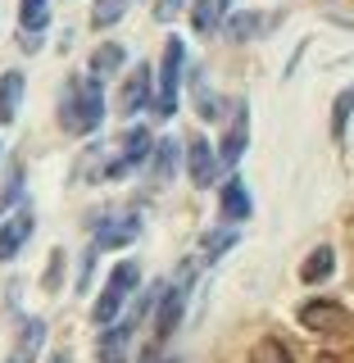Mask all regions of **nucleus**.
Segmentation results:
<instances>
[{
  "label": "nucleus",
  "instance_id": "nucleus-21",
  "mask_svg": "<svg viewBox=\"0 0 354 363\" xmlns=\"http://www.w3.org/2000/svg\"><path fill=\"white\" fill-rule=\"evenodd\" d=\"M250 363H295V359H291V350L282 345L277 336H264L255 350H250Z\"/></svg>",
  "mask_w": 354,
  "mask_h": 363
},
{
  "label": "nucleus",
  "instance_id": "nucleus-22",
  "mask_svg": "<svg viewBox=\"0 0 354 363\" xmlns=\"http://www.w3.org/2000/svg\"><path fill=\"white\" fill-rule=\"evenodd\" d=\"M350 113H354V86H345L336 96V105H332V136L341 141L345 136V128H350Z\"/></svg>",
  "mask_w": 354,
  "mask_h": 363
},
{
  "label": "nucleus",
  "instance_id": "nucleus-25",
  "mask_svg": "<svg viewBox=\"0 0 354 363\" xmlns=\"http://www.w3.org/2000/svg\"><path fill=\"white\" fill-rule=\"evenodd\" d=\"M182 5H187V0H155V18H159V23H173Z\"/></svg>",
  "mask_w": 354,
  "mask_h": 363
},
{
  "label": "nucleus",
  "instance_id": "nucleus-18",
  "mask_svg": "<svg viewBox=\"0 0 354 363\" xmlns=\"http://www.w3.org/2000/svg\"><path fill=\"white\" fill-rule=\"evenodd\" d=\"M332 272H336V255H332V250H327V245H318L314 255L304 259L300 277H304V281H327V277H332Z\"/></svg>",
  "mask_w": 354,
  "mask_h": 363
},
{
  "label": "nucleus",
  "instance_id": "nucleus-20",
  "mask_svg": "<svg viewBox=\"0 0 354 363\" xmlns=\"http://www.w3.org/2000/svg\"><path fill=\"white\" fill-rule=\"evenodd\" d=\"M123 60H128L123 45H100V50L91 55V73H96V77H114L123 68Z\"/></svg>",
  "mask_w": 354,
  "mask_h": 363
},
{
  "label": "nucleus",
  "instance_id": "nucleus-16",
  "mask_svg": "<svg viewBox=\"0 0 354 363\" xmlns=\"http://www.w3.org/2000/svg\"><path fill=\"white\" fill-rule=\"evenodd\" d=\"M18 105H23V73L9 68V73L0 77V123H5V128L18 118Z\"/></svg>",
  "mask_w": 354,
  "mask_h": 363
},
{
  "label": "nucleus",
  "instance_id": "nucleus-15",
  "mask_svg": "<svg viewBox=\"0 0 354 363\" xmlns=\"http://www.w3.org/2000/svg\"><path fill=\"white\" fill-rule=\"evenodd\" d=\"M227 9H232V0H196V5H191V28H196L200 37H214L227 23Z\"/></svg>",
  "mask_w": 354,
  "mask_h": 363
},
{
  "label": "nucleus",
  "instance_id": "nucleus-3",
  "mask_svg": "<svg viewBox=\"0 0 354 363\" xmlns=\"http://www.w3.org/2000/svg\"><path fill=\"white\" fill-rule=\"evenodd\" d=\"M159 291L164 286H150L145 291V300L136 304V309L123 318V323H109L105 332H100V345H96V354H100V363H128V345H132V336H136V327H141V318L159 304Z\"/></svg>",
  "mask_w": 354,
  "mask_h": 363
},
{
  "label": "nucleus",
  "instance_id": "nucleus-17",
  "mask_svg": "<svg viewBox=\"0 0 354 363\" xmlns=\"http://www.w3.org/2000/svg\"><path fill=\"white\" fill-rule=\"evenodd\" d=\"M18 23H23L28 37H41V32L50 28V5H45V0H23V5H18Z\"/></svg>",
  "mask_w": 354,
  "mask_h": 363
},
{
  "label": "nucleus",
  "instance_id": "nucleus-24",
  "mask_svg": "<svg viewBox=\"0 0 354 363\" xmlns=\"http://www.w3.org/2000/svg\"><path fill=\"white\" fill-rule=\"evenodd\" d=\"M196 105H200V118H223V100L209 96V82H204V73H196Z\"/></svg>",
  "mask_w": 354,
  "mask_h": 363
},
{
  "label": "nucleus",
  "instance_id": "nucleus-9",
  "mask_svg": "<svg viewBox=\"0 0 354 363\" xmlns=\"http://www.w3.org/2000/svg\"><path fill=\"white\" fill-rule=\"evenodd\" d=\"M155 100V77H150V68H132L128 73V86H123V100H118V109L128 113V118H136V113H141L145 105H150Z\"/></svg>",
  "mask_w": 354,
  "mask_h": 363
},
{
  "label": "nucleus",
  "instance_id": "nucleus-26",
  "mask_svg": "<svg viewBox=\"0 0 354 363\" xmlns=\"http://www.w3.org/2000/svg\"><path fill=\"white\" fill-rule=\"evenodd\" d=\"M50 363H73V354H68V350H60V354H55Z\"/></svg>",
  "mask_w": 354,
  "mask_h": 363
},
{
  "label": "nucleus",
  "instance_id": "nucleus-14",
  "mask_svg": "<svg viewBox=\"0 0 354 363\" xmlns=\"http://www.w3.org/2000/svg\"><path fill=\"white\" fill-rule=\"evenodd\" d=\"M187 164H191V182H196V186H214L219 164H214V150H209L204 136H191L187 141Z\"/></svg>",
  "mask_w": 354,
  "mask_h": 363
},
{
  "label": "nucleus",
  "instance_id": "nucleus-13",
  "mask_svg": "<svg viewBox=\"0 0 354 363\" xmlns=\"http://www.w3.org/2000/svg\"><path fill=\"white\" fill-rule=\"evenodd\" d=\"M245 141H250V105H236V109H232V128H227L223 145H219V150H223V164H227V168H232L236 159L245 155Z\"/></svg>",
  "mask_w": 354,
  "mask_h": 363
},
{
  "label": "nucleus",
  "instance_id": "nucleus-27",
  "mask_svg": "<svg viewBox=\"0 0 354 363\" xmlns=\"http://www.w3.org/2000/svg\"><path fill=\"white\" fill-rule=\"evenodd\" d=\"M159 363H168V359H159Z\"/></svg>",
  "mask_w": 354,
  "mask_h": 363
},
{
  "label": "nucleus",
  "instance_id": "nucleus-4",
  "mask_svg": "<svg viewBox=\"0 0 354 363\" xmlns=\"http://www.w3.org/2000/svg\"><path fill=\"white\" fill-rule=\"evenodd\" d=\"M136 281H141V264H136V259H123V264H114L105 291H100V300L91 304V318H96V323H114V318H118V309L128 304V295H132Z\"/></svg>",
  "mask_w": 354,
  "mask_h": 363
},
{
  "label": "nucleus",
  "instance_id": "nucleus-5",
  "mask_svg": "<svg viewBox=\"0 0 354 363\" xmlns=\"http://www.w3.org/2000/svg\"><path fill=\"white\" fill-rule=\"evenodd\" d=\"M141 236V213L123 209V213H105L96 227V250H123Z\"/></svg>",
  "mask_w": 354,
  "mask_h": 363
},
{
  "label": "nucleus",
  "instance_id": "nucleus-7",
  "mask_svg": "<svg viewBox=\"0 0 354 363\" xmlns=\"http://www.w3.org/2000/svg\"><path fill=\"white\" fill-rule=\"evenodd\" d=\"M32 227H37V213H32V204H23L18 213H9L5 223H0V264H9V259L23 250V241L32 236Z\"/></svg>",
  "mask_w": 354,
  "mask_h": 363
},
{
  "label": "nucleus",
  "instance_id": "nucleus-19",
  "mask_svg": "<svg viewBox=\"0 0 354 363\" xmlns=\"http://www.w3.org/2000/svg\"><path fill=\"white\" fill-rule=\"evenodd\" d=\"M150 159H155V177H159V182H168V177L177 173V141H173V136H164V141H155Z\"/></svg>",
  "mask_w": 354,
  "mask_h": 363
},
{
  "label": "nucleus",
  "instance_id": "nucleus-11",
  "mask_svg": "<svg viewBox=\"0 0 354 363\" xmlns=\"http://www.w3.org/2000/svg\"><path fill=\"white\" fill-rule=\"evenodd\" d=\"M300 323L309 327V332H345L350 313L341 309V304H332V300H318V304H304L300 309Z\"/></svg>",
  "mask_w": 354,
  "mask_h": 363
},
{
  "label": "nucleus",
  "instance_id": "nucleus-2",
  "mask_svg": "<svg viewBox=\"0 0 354 363\" xmlns=\"http://www.w3.org/2000/svg\"><path fill=\"white\" fill-rule=\"evenodd\" d=\"M182 73H187V45H182V37H168L164 41V60H159V77H155V113L159 118H173L177 113Z\"/></svg>",
  "mask_w": 354,
  "mask_h": 363
},
{
  "label": "nucleus",
  "instance_id": "nucleus-8",
  "mask_svg": "<svg viewBox=\"0 0 354 363\" xmlns=\"http://www.w3.org/2000/svg\"><path fill=\"white\" fill-rule=\"evenodd\" d=\"M277 23H282V14H272V9H250V14H232V18H227V37H232V41H259V37H268Z\"/></svg>",
  "mask_w": 354,
  "mask_h": 363
},
{
  "label": "nucleus",
  "instance_id": "nucleus-23",
  "mask_svg": "<svg viewBox=\"0 0 354 363\" xmlns=\"http://www.w3.org/2000/svg\"><path fill=\"white\" fill-rule=\"evenodd\" d=\"M132 9V0H96V14H91V23L96 28H114L123 14Z\"/></svg>",
  "mask_w": 354,
  "mask_h": 363
},
{
  "label": "nucleus",
  "instance_id": "nucleus-12",
  "mask_svg": "<svg viewBox=\"0 0 354 363\" xmlns=\"http://www.w3.org/2000/svg\"><path fill=\"white\" fill-rule=\"evenodd\" d=\"M41 345H45V323L41 318H23L18 340H14V350H9V363H37Z\"/></svg>",
  "mask_w": 354,
  "mask_h": 363
},
{
  "label": "nucleus",
  "instance_id": "nucleus-6",
  "mask_svg": "<svg viewBox=\"0 0 354 363\" xmlns=\"http://www.w3.org/2000/svg\"><path fill=\"white\" fill-rule=\"evenodd\" d=\"M187 286H191V277H182L177 286H164L159 291V318H155V340H168L177 332V323H182V309H187Z\"/></svg>",
  "mask_w": 354,
  "mask_h": 363
},
{
  "label": "nucleus",
  "instance_id": "nucleus-1",
  "mask_svg": "<svg viewBox=\"0 0 354 363\" xmlns=\"http://www.w3.org/2000/svg\"><path fill=\"white\" fill-rule=\"evenodd\" d=\"M60 123L73 136H87L105 123V82L96 73H77L68 77V91H64V105H60Z\"/></svg>",
  "mask_w": 354,
  "mask_h": 363
},
{
  "label": "nucleus",
  "instance_id": "nucleus-10",
  "mask_svg": "<svg viewBox=\"0 0 354 363\" xmlns=\"http://www.w3.org/2000/svg\"><path fill=\"white\" fill-rule=\"evenodd\" d=\"M219 209H223V223H245L250 218V209H255V200H250V186L241 177H232V182H223L219 186Z\"/></svg>",
  "mask_w": 354,
  "mask_h": 363
}]
</instances>
